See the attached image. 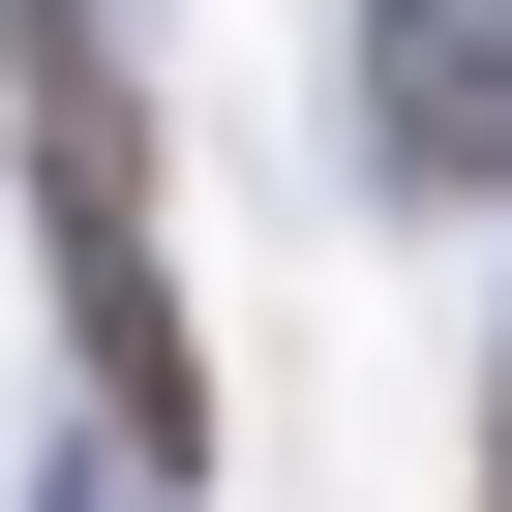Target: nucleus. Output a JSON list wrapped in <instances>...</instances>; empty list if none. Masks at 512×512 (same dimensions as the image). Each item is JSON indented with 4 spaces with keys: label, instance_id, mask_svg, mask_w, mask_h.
<instances>
[{
    "label": "nucleus",
    "instance_id": "obj_1",
    "mask_svg": "<svg viewBox=\"0 0 512 512\" xmlns=\"http://www.w3.org/2000/svg\"><path fill=\"white\" fill-rule=\"evenodd\" d=\"M362 121H392L422 211H482L512 181V0H362Z\"/></svg>",
    "mask_w": 512,
    "mask_h": 512
},
{
    "label": "nucleus",
    "instance_id": "obj_2",
    "mask_svg": "<svg viewBox=\"0 0 512 512\" xmlns=\"http://www.w3.org/2000/svg\"><path fill=\"white\" fill-rule=\"evenodd\" d=\"M482 512H512V392H482Z\"/></svg>",
    "mask_w": 512,
    "mask_h": 512
}]
</instances>
